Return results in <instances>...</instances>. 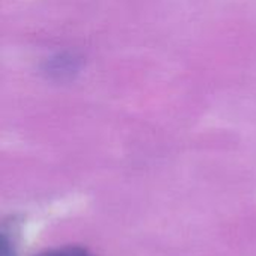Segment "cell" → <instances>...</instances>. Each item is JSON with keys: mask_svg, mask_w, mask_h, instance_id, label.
Listing matches in <instances>:
<instances>
[{"mask_svg": "<svg viewBox=\"0 0 256 256\" xmlns=\"http://www.w3.org/2000/svg\"><path fill=\"white\" fill-rule=\"evenodd\" d=\"M36 256H94L92 255L87 249L80 248V246H64V248H57V249H48L44 250Z\"/></svg>", "mask_w": 256, "mask_h": 256, "instance_id": "1", "label": "cell"}]
</instances>
